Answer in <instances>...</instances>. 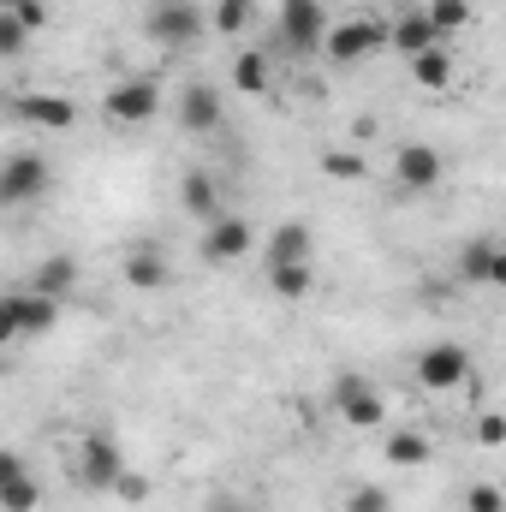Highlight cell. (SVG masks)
Wrapping results in <instances>:
<instances>
[{
  "label": "cell",
  "mask_w": 506,
  "mask_h": 512,
  "mask_svg": "<svg viewBox=\"0 0 506 512\" xmlns=\"http://www.w3.org/2000/svg\"><path fill=\"white\" fill-rule=\"evenodd\" d=\"M203 30H209V6H197V0H149L143 6V36L167 54L191 48Z\"/></svg>",
  "instance_id": "obj_1"
},
{
  "label": "cell",
  "mask_w": 506,
  "mask_h": 512,
  "mask_svg": "<svg viewBox=\"0 0 506 512\" xmlns=\"http://www.w3.org/2000/svg\"><path fill=\"white\" fill-rule=\"evenodd\" d=\"M54 328H60V298H48V292H36V286L6 292V304H0V340H6V346L36 340V334H54Z\"/></svg>",
  "instance_id": "obj_2"
},
{
  "label": "cell",
  "mask_w": 506,
  "mask_h": 512,
  "mask_svg": "<svg viewBox=\"0 0 506 512\" xmlns=\"http://www.w3.org/2000/svg\"><path fill=\"white\" fill-rule=\"evenodd\" d=\"M72 477L96 495H114V483L126 477V447L108 435V429H90L78 447H72Z\"/></svg>",
  "instance_id": "obj_3"
},
{
  "label": "cell",
  "mask_w": 506,
  "mask_h": 512,
  "mask_svg": "<svg viewBox=\"0 0 506 512\" xmlns=\"http://www.w3.org/2000/svg\"><path fill=\"white\" fill-rule=\"evenodd\" d=\"M274 30H280V48L286 54H322L328 48V30H334L328 0H280Z\"/></svg>",
  "instance_id": "obj_4"
},
{
  "label": "cell",
  "mask_w": 506,
  "mask_h": 512,
  "mask_svg": "<svg viewBox=\"0 0 506 512\" xmlns=\"http://www.w3.org/2000/svg\"><path fill=\"white\" fill-rule=\"evenodd\" d=\"M155 114H161V84H155V78H143V72L120 78V84L102 96V120H108V126H120V131L149 126Z\"/></svg>",
  "instance_id": "obj_5"
},
{
  "label": "cell",
  "mask_w": 506,
  "mask_h": 512,
  "mask_svg": "<svg viewBox=\"0 0 506 512\" xmlns=\"http://www.w3.org/2000/svg\"><path fill=\"white\" fill-rule=\"evenodd\" d=\"M381 48H387V24H381V18H334L322 60L340 66V72H352V66H364L370 54H381Z\"/></svg>",
  "instance_id": "obj_6"
},
{
  "label": "cell",
  "mask_w": 506,
  "mask_h": 512,
  "mask_svg": "<svg viewBox=\"0 0 506 512\" xmlns=\"http://www.w3.org/2000/svg\"><path fill=\"white\" fill-rule=\"evenodd\" d=\"M48 191H54V167H48V155H36V149L6 155V167H0V203H6V209L42 203Z\"/></svg>",
  "instance_id": "obj_7"
},
{
  "label": "cell",
  "mask_w": 506,
  "mask_h": 512,
  "mask_svg": "<svg viewBox=\"0 0 506 512\" xmlns=\"http://www.w3.org/2000/svg\"><path fill=\"white\" fill-rule=\"evenodd\" d=\"M328 399H334V411H340L346 429H381L387 423V393L370 376H334Z\"/></svg>",
  "instance_id": "obj_8"
},
{
  "label": "cell",
  "mask_w": 506,
  "mask_h": 512,
  "mask_svg": "<svg viewBox=\"0 0 506 512\" xmlns=\"http://www.w3.org/2000/svg\"><path fill=\"white\" fill-rule=\"evenodd\" d=\"M471 352L459 346V340H435V346H423L417 352V382L429 387V393H459V387H471Z\"/></svg>",
  "instance_id": "obj_9"
},
{
  "label": "cell",
  "mask_w": 506,
  "mask_h": 512,
  "mask_svg": "<svg viewBox=\"0 0 506 512\" xmlns=\"http://www.w3.org/2000/svg\"><path fill=\"white\" fill-rule=\"evenodd\" d=\"M197 256H203L209 268H233V262L256 256V227L245 221V215H221V221H209V227H203Z\"/></svg>",
  "instance_id": "obj_10"
},
{
  "label": "cell",
  "mask_w": 506,
  "mask_h": 512,
  "mask_svg": "<svg viewBox=\"0 0 506 512\" xmlns=\"http://www.w3.org/2000/svg\"><path fill=\"white\" fill-rule=\"evenodd\" d=\"M441 173H447V161H441L435 143H399V149H393V179H399V191H435Z\"/></svg>",
  "instance_id": "obj_11"
},
{
  "label": "cell",
  "mask_w": 506,
  "mask_h": 512,
  "mask_svg": "<svg viewBox=\"0 0 506 512\" xmlns=\"http://www.w3.org/2000/svg\"><path fill=\"white\" fill-rule=\"evenodd\" d=\"M12 114L24 126H42V131H72L78 126V102L60 96V90H30V96H12Z\"/></svg>",
  "instance_id": "obj_12"
},
{
  "label": "cell",
  "mask_w": 506,
  "mask_h": 512,
  "mask_svg": "<svg viewBox=\"0 0 506 512\" xmlns=\"http://www.w3.org/2000/svg\"><path fill=\"white\" fill-rule=\"evenodd\" d=\"M227 120V102H221V90L215 84H185L179 90V131H191V137H209V131H221Z\"/></svg>",
  "instance_id": "obj_13"
},
{
  "label": "cell",
  "mask_w": 506,
  "mask_h": 512,
  "mask_svg": "<svg viewBox=\"0 0 506 512\" xmlns=\"http://www.w3.org/2000/svg\"><path fill=\"white\" fill-rule=\"evenodd\" d=\"M179 209L191 215V221H221L227 215V203H221V179L209 173V167H185L179 173Z\"/></svg>",
  "instance_id": "obj_14"
},
{
  "label": "cell",
  "mask_w": 506,
  "mask_h": 512,
  "mask_svg": "<svg viewBox=\"0 0 506 512\" xmlns=\"http://www.w3.org/2000/svg\"><path fill=\"white\" fill-rule=\"evenodd\" d=\"M316 256V233L304 221H280L262 245V268H286V262H310Z\"/></svg>",
  "instance_id": "obj_15"
},
{
  "label": "cell",
  "mask_w": 506,
  "mask_h": 512,
  "mask_svg": "<svg viewBox=\"0 0 506 512\" xmlns=\"http://www.w3.org/2000/svg\"><path fill=\"white\" fill-rule=\"evenodd\" d=\"M0 507L6 512H36L42 507V483L24 471L18 453H0Z\"/></svg>",
  "instance_id": "obj_16"
},
{
  "label": "cell",
  "mask_w": 506,
  "mask_h": 512,
  "mask_svg": "<svg viewBox=\"0 0 506 512\" xmlns=\"http://www.w3.org/2000/svg\"><path fill=\"white\" fill-rule=\"evenodd\" d=\"M435 42H441V30L429 24V12H423V6H417V12H399V18L387 24V48H393V54H405V60L429 54Z\"/></svg>",
  "instance_id": "obj_17"
},
{
  "label": "cell",
  "mask_w": 506,
  "mask_h": 512,
  "mask_svg": "<svg viewBox=\"0 0 506 512\" xmlns=\"http://www.w3.org/2000/svg\"><path fill=\"white\" fill-rule=\"evenodd\" d=\"M120 274H126V286H137V292H161V286L173 280L161 245H131V251L120 256Z\"/></svg>",
  "instance_id": "obj_18"
},
{
  "label": "cell",
  "mask_w": 506,
  "mask_h": 512,
  "mask_svg": "<svg viewBox=\"0 0 506 512\" xmlns=\"http://www.w3.org/2000/svg\"><path fill=\"white\" fill-rule=\"evenodd\" d=\"M453 78H459V60H453V48H447V42H435L429 54H417V60H411V84H417V90H429V96L453 90Z\"/></svg>",
  "instance_id": "obj_19"
},
{
  "label": "cell",
  "mask_w": 506,
  "mask_h": 512,
  "mask_svg": "<svg viewBox=\"0 0 506 512\" xmlns=\"http://www.w3.org/2000/svg\"><path fill=\"white\" fill-rule=\"evenodd\" d=\"M78 274H84V268H78V256L54 251V256H42V262H36V274H30V286H36V292H48V298H60V304H66V298H72V292H78Z\"/></svg>",
  "instance_id": "obj_20"
},
{
  "label": "cell",
  "mask_w": 506,
  "mask_h": 512,
  "mask_svg": "<svg viewBox=\"0 0 506 512\" xmlns=\"http://www.w3.org/2000/svg\"><path fill=\"white\" fill-rule=\"evenodd\" d=\"M429 435L423 429H387V441H381V459L387 465H399V471H417V465H429Z\"/></svg>",
  "instance_id": "obj_21"
},
{
  "label": "cell",
  "mask_w": 506,
  "mask_h": 512,
  "mask_svg": "<svg viewBox=\"0 0 506 512\" xmlns=\"http://www.w3.org/2000/svg\"><path fill=\"white\" fill-rule=\"evenodd\" d=\"M251 24H256V0H215L209 6V30L227 36V42H239Z\"/></svg>",
  "instance_id": "obj_22"
},
{
  "label": "cell",
  "mask_w": 506,
  "mask_h": 512,
  "mask_svg": "<svg viewBox=\"0 0 506 512\" xmlns=\"http://www.w3.org/2000/svg\"><path fill=\"white\" fill-rule=\"evenodd\" d=\"M423 12H429V24L441 30V42H447V36H465V30L477 24V6H471V0H423Z\"/></svg>",
  "instance_id": "obj_23"
},
{
  "label": "cell",
  "mask_w": 506,
  "mask_h": 512,
  "mask_svg": "<svg viewBox=\"0 0 506 512\" xmlns=\"http://www.w3.org/2000/svg\"><path fill=\"white\" fill-rule=\"evenodd\" d=\"M233 84H239V96H268L274 66H268V54H262V48H245V54L233 60Z\"/></svg>",
  "instance_id": "obj_24"
},
{
  "label": "cell",
  "mask_w": 506,
  "mask_h": 512,
  "mask_svg": "<svg viewBox=\"0 0 506 512\" xmlns=\"http://www.w3.org/2000/svg\"><path fill=\"white\" fill-rule=\"evenodd\" d=\"M268 286H274L286 304H304V298L316 292V274H310V262H286V268H268Z\"/></svg>",
  "instance_id": "obj_25"
},
{
  "label": "cell",
  "mask_w": 506,
  "mask_h": 512,
  "mask_svg": "<svg viewBox=\"0 0 506 512\" xmlns=\"http://www.w3.org/2000/svg\"><path fill=\"white\" fill-rule=\"evenodd\" d=\"M459 280L465 286H489V268H495V239H471V245H459Z\"/></svg>",
  "instance_id": "obj_26"
},
{
  "label": "cell",
  "mask_w": 506,
  "mask_h": 512,
  "mask_svg": "<svg viewBox=\"0 0 506 512\" xmlns=\"http://www.w3.org/2000/svg\"><path fill=\"white\" fill-rule=\"evenodd\" d=\"M316 167H322V179H340V185H358V179L370 173V161H364L358 149H322Z\"/></svg>",
  "instance_id": "obj_27"
},
{
  "label": "cell",
  "mask_w": 506,
  "mask_h": 512,
  "mask_svg": "<svg viewBox=\"0 0 506 512\" xmlns=\"http://www.w3.org/2000/svg\"><path fill=\"white\" fill-rule=\"evenodd\" d=\"M346 512H393V495L381 483H358V489H346Z\"/></svg>",
  "instance_id": "obj_28"
},
{
  "label": "cell",
  "mask_w": 506,
  "mask_h": 512,
  "mask_svg": "<svg viewBox=\"0 0 506 512\" xmlns=\"http://www.w3.org/2000/svg\"><path fill=\"white\" fill-rule=\"evenodd\" d=\"M6 18H18L24 30H48V0H0Z\"/></svg>",
  "instance_id": "obj_29"
},
{
  "label": "cell",
  "mask_w": 506,
  "mask_h": 512,
  "mask_svg": "<svg viewBox=\"0 0 506 512\" xmlns=\"http://www.w3.org/2000/svg\"><path fill=\"white\" fill-rule=\"evenodd\" d=\"M465 512H506V489L501 483H471L465 489Z\"/></svg>",
  "instance_id": "obj_30"
},
{
  "label": "cell",
  "mask_w": 506,
  "mask_h": 512,
  "mask_svg": "<svg viewBox=\"0 0 506 512\" xmlns=\"http://www.w3.org/2000/svg\"><path fill=\"white\" fill-rule=\"evenodd\" d=\"M114 495H120V501H126V507H143V501H149V495H155V483H149V477H143V471H126V477H120V483H114Z\"/></svg>",
  "instance_id": "obj_31"
},
{
  "label": "cell",
  "mask_w": 506,
  "mask_h": 512,
  "mask_svg": "<svg viewBox=\"0 0 506 512\" xmlns=\"http://www.w3.org/2000/svg\"><path fill=\"white\" fill-rule=\"evenodd\" d=\"M24 42H30V30H24L18 18H6V12H0V54H6V60H18V54H24Z\"/></svg>",
  "instance_id": "obj_32"
},
{
  "label": "cell",
  "mask_w": 506,
  "mask_h": 512,
  "mask_svg": "<svg viewBox=\"0 0 506 512\" xmlns=\"http://www.w3.org/2000/svg\"><path fill=\"white\" fill-rule=\"evenodd\" d=\"M477 447H506V417L501 411H483V417H477Z\"/></svg>",
  "instance_id": "obj_33"
},
{
  "label": "cell",
  "mask_w": 506,
  "mask_h": 512,
  "mask_svg": "<svg viewBox=\"0 0 506 512\" xmlns=\"http://www.w3.org/2000/svg\"><path fill=\"white\" fill-rule=\"evenodd\" d=\"M489 286L506 292V245H495V268H489Z\"/></svg>",
  "instance_id": "obj_34"
},
{
  "label": "cell",
  "mask_w": 506,
  "mask_h": 512,
  "mask_svg": "<svg viewBox=\"0 0 506 512\" xmlns=\"http://www.w3.org/2000/svg\"><path fill=\"white\" fill-rule=\"evenodd\" d=\"M203 512H245L233 495H215V501H203Z\"/></svg>",
  "instance_id": "obj_35"
}]
</instances>
